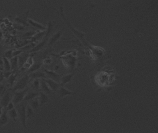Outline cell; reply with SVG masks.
Here are the masks:
<instances>
[{"mask_svg": "<svg viewBox=\"0 0 158 133\" xmlns=\"http://www.w3.org/2000/svg\"><path fill=\"white\" fill-rule=\"evenodd\" d=\"M40 89L42 92H44L46 94H50L52 93V91L47 85L46 83L41 79L40 81Z\"/></svg>", "mask_w": 158, "mask_h": 133, "instance_id": "14", "label": "cell"}, {"mask_svg": "<svg viewBox=\"0 0 158 133\" xmlns=\"http://www.w3.org/2000/svg\"><path fill=\"white\" fill-rule=\"evenodd\" d=\"M39 94V93L37 92L31 91L30 92H27L25 97H24L23 101H25V102L31 101L32 100L35 99V98L38 97Z\"/></svg>", "mask_w": 158, "mask_h": 133, "instance_id": "16", "label": "cell"}, {"mask_svg": "<svg viewBox=\"0 0 158 133\" xmlns=\"http://www.w3.org/2000/svg\"><path fill=\"white\" fill-rule=\"evenodd\" d=\"M27 22H28L29 25L32 26L33 27H35V28H38L40 30L45 31V29H46V27L44 25L40 24L38 22L34 21L31 19L28 18Z\"/></svg>", "mask_w": 158, "mask_h": 133, "instance_id": "13", "label": "cell"}, {"mask_svg": "<svg viewBox=\"0 0 158 133\" xmlns=\"http://www.w3.org/2000/svg\"><path fill=\"white\" fill-rule=\"evenodd\" d=\"M42 80L46 83L52 91H56L60 87V84L58 82L49 78L42 79Z\"/></svg>", "mask_w": 158, "mask_h": 133, "instance_id": "6", "label": "cell"}, {"mask_svg": "<svg viewBox=\"0 0 158 133\" xmlns=\"http://www.w3.org/2000/svg\"><path fill=\"white\" fill-rule=\"evenodd\" d=\"M74 74H66L61 76L60 79V87H63L65 84L71 81V79L73 77Z\"/></svg>", "mask_w": 158, "mask_h": 133, "instance_id": "15", "label": "cell"}, {"mask_svg": "<svg viewBox=\"0 0 158 133\" xmlns=\"http://www.w3.org/2000/svg\"><path fill=\"white\" fill-rule=\"evenodd\" d=\"M28 90V88H26L23 90L15 92L14 94L13 95L12 99V102L15 106L23 101L24 97Z\"/></svg>", "mask_w": 158, "mask_h": 133, "instance_id": "3", "label": "cell"}, {"mask_svg": "<svg viewBox=\"0 0 158 133\" xmlns=\"http://www.w3.org/2000/svg\"><path fill=\"white\" fill-rule=\"evenodd\" d=\"M40 80L39 79H33L31 83V87L35 90L40 89Z\"/></svg>", "mask_w": 158, "mask_h": 133, "instance_id": "29", "label": "cell"}, {"mask_svg": "<svg viewBox=\"0 0 158 133\" xmlns=\"http://www.w3.org/2000/svg\"><path fill=\"white\" fill-rule=\"evenodd\" d=\"M3 60V65L4 67V70L5 71H9L11 70V66L10 64L9 60L3 57L2 58Z\"/></svg>", "mask_w": 158, "mask_h": 133, "instance_id": "26", "label": "cell"}, {"mask_svg": "<svg viewBox=\"0 0 158 133\" xmlns=\"http://www.w3.org/2000/svg\"><path fill=\"white\" fill-rule=\"evenodd\" d=\"M12 74V72L10 71H5L4 73H3V77L4 78L8 79Z\"/></svg>", "mask_w": 158, "mask_h": 133, "instance_id": "35", "label": "cell"}, {"mask_svg": "<svg viewBox=\"0 0 158 133\" xmlns=\"http://www.w3.org/2000/svg\"><path fill=\"white\" fill-rule=\"evenodd\" d=\"M28 14H29V11H27L25 14H23L22 15L17 17L15 18V21L19 23L23 26H29L27 22V19H28L27 17H28Z\"/></svg>", "mask_w": 158, "mask_h": 133, "instance_id": "7", "label": "cell"}, {"mask_svg": "<svg viewBox=\"0 0 158 133\" xmlns=\"http://www.w3.org/2000/svg\"><path fill=\"white\" fill-rule=\"evenodd\" d=\"M43 72L45 73L46 76H48L49 79H53V81H55L57 82H58L59 81L60 82L61 76L56 73L55 71L47 69H44Z\"/></svg>", "mask_w": 158, "mask_h": 133, "instance_id": "5", "label": "cell"}, {"mask_svg": "<svg viewBox=\"0 0 158 133\" xmlns=\"http://www.w3.org/2000/svg\"><path fill=\"white\" fill-rule=\"evenodd\" d=\"M13 51V50H12V49H9L8 51H6L4 53V57L10 60L13 57V56H12Z\"/></svg>", "mask_w": 158, "mask_h": 133, "instance_id": "30", "label": "cell"}, {"mask_svg": "<svg viewBox=\"0 0 158 133\" xmlns=\"http://www.w3.org/2000/svg\"><path fill=\"white\" fill-rule=\"evenodd\" d=\"M1 49H2V47H1V45L0 44V52H1Z\"/></svg>", "mask_w": 158, "mask_h": 133, "instance_id": "38", "label": "cell"}, {"mask_svg": "<svg viewBox=\"0 0 158 133\" xmlns=\"http://www.w3.org/2000/svg\"><path fill=\"white\" fill-rule=\"evenodd\" d=\"M36 45V44L35 42H31V43L28 44L22 47V48H21L20 49H21L22 51H26V50L29 51L31 49H32Z\"/></svg>", "mask_w": 158, "mask_h": 133, "instance_id": "28", "label": "cell"}, {"mask_svg": "<svg viewBox=\"0 0 158 133\" xmlns=\"http://www.w3.org/2000/svg\"><path fill=\"white\" fill-rule=\"evenodd\" d=\"M29 106L35 111L38 109L40 106V103L38 100V97L35 98V99L32 100L31 101H29Z\"/></svg>", "mask_w": 158, "mask_h": 133, "instance_id": "21", "label": "cell"}, {"mask_svg": "<svg viewBox=\"0 0 158 133\" xmlns=\"http://www.w3.org/2000/svg\"><path fill=\"white\" fill-rule=\"evenodd\" d=\"M51 60L49 58H45L43 61V64H49L51 63Z\"/></svg>", "mask_w": 158, "mask_h": 133, "instance_id": "36", "label": "cell"}, {"mask_svg": "<svg viewBox=\"0 0 158 133\" xmlns=\"http://www.w3.org/2000/svg\"><path fill=\"white\" fill-rule=\"evenodd\" d=\"M27 104L23 103H19L17 105H16V110L17 111L18 117L21 121V124L23 128L25 129H27V117H26V108Z\"/></svg>", "mask_w": 158, "mask_h": 133, "instance_id": "1", "label": "cell"}, {"mask_svg": "<svg viewBox=\"0 0 158 133\" xmlns=\"http://www.w3.org/2000/svg\"><path fill=\"white\" fill-rule=\"evenodd\" d=\"M17 76V74H12L8 78V82L10 86H12L14 83L16 82V78Z\"/></svg>", "mask_w": 158, "mask_h": 133, "instance_id": "27", "label": "cell"}, {"mask_svg": "<svg viewBox=\"0 0 158 133\" xmlns=\"http://www.w3.org/2000/svg\"><path fill=\"white\" fill-rule=\"evenodd\" d=\"M53 22L51 21L48 22L47 27H46V29H45V34L44 38L47 39L53 30Z\"/></svg>", "mask_w": 158, "mask_h": 133, "instance_id": "25", "label": "cell"}, {"mask_svg": "<svg viewBox=\"0 0 158 133\" xmlns=\"http://www.w3.org/2000/svg\"><path fill=\"white\" fill-rule=\"evenodd\" d=\"M35 112L29 105H27L26 108V117L27 119H31L34 117Z\"/></svg>", "mask_w": 158, "mask_h": 133, "instance_id": "23", "label": "cell"}, {"mask_svg": "<svg viewBox=\"0 0 158 133\" xmlns=\"http://www.w3.org/2000/svg\"><path fill=\"white\" fill-rule=\"evenodd\" d=\"M63 30H60L59 31L53 34L50 37L48 40V45H51L53 44L56 41L60 38V36L61 35Z\"/></svg>", "mask_w": 158, "mask_h": 133, "instance_id": "17", "label": "cell"}, {"mask_svg": "<svg viewBox=\"0 0 158 133\" xmlns=\"http://www.w3.org/2000/svg\"><path fill=\"white\" fill-rule=\"evenodd\" d=\"M30 79H40L46 78V75L45 73L41 71H37L33 73H30L28 74Z\"/></svg>", "mask_w": 158, "mask_h": 133, "instance_id": "8", "label": "cell"}, {"mask_svg": "<svg viewBox=\"0 0 158 133\" xmlns=\"http://www.w3.org/2000/svg\"><path fill=\"white\" fill-rule=\"evenodd\" d=\"M47 40H48V39L44 38V39L41 42L38 43V44H36V45L32 49L29 51V53H36L37 51H39L40 50H41L45 45L46 42H47Z\"/></svg>", "mask_w": 158, "mask_h": 133, "instance_id": "12", "label": "cell"}, {"mask_svg": "<svg viewBox=\"0 0 158 133\" xmlns=\"http://www.w3.org/2000/svg\"><path fill=\"white\" fill-rule=\"evenodd\" d=\"M2 109H3V108L1 107V105H0V116L2 114V112H3Z\"/></svg>", "mask_w": 158, "mask_h": 133, "instance_id": "37", "label": "cell"}, {"mask_svg": "<svg viewBox=\"0 0 158 133\" xmlns=\"http://www.w3.org/2000/svg\"><path fill=\"white\" fill-rule=\"evenodd\" d=\"M8 114L9 116L10 117L12 118L13 120L14 121H16V119L18 117L17 111L15 108L8 112Z\"/></svg>", "mask_w": 158, "mask_h": 133, "instance_id": "24", "label": "cell"}, {"mask_svg": "<svg viewBox=\"0 0 158 133\" xmlns=\"http://www.w3.org/2000/svg\"><path fill=\"white\" fill-rule=\"evenodd\" d=\"M14 103L11 101L9 103V104L7 105V106H6V107L5 108V109L6 110L7 112H9V111H10L11 109H13L14 108Z\"/></svg>", "mask_w": 158, "mask_h": 133, "instance_id": "31", "label": "cell"}, {"mask_svg": "<svg viewBox=\"0 0 158 133\" xmlns=\"http://www.w3.org/2000/svg\"><path fill=\"white\" fill-rule=\"evenodd\" d=\"M38 99L40 105H43L48 103L50 100L49 98L48 97V94L42 92H39Z\"/></svg>", "mask_w": 158, "mask_h": 133, "instance_id": "10", "label": "cell"}, {"mask_svg": "<svg viewBox=\"0 0 158 133\" xmlns=\"http://www.w3.org/2000/svg\"><path fill=\"white\" fill-rule=\"evenodd\" d=\"M36 33V32L33 31H27V32L24 33V34L23 35V36L24 37H30V36H32V37Z\"/></svg>", "mask_w": 158, "mask_h": 133, "instance_id": "33", "label": "cell"}, {"mask_svg": "<svg viewBox=\"0 0 158 133\" xmlns=\"http://www.w3.org/2000/svg\"><path fill=\"white\" fill-rule=\"evenodd\" d=\"M9 122V115L8 112L4 109L2 114L0 116V127L6 125Z\"/></svg>", "mask_w": 158, "mask_h": 133, "instance_id": "11", "label": "cell"}, {"mask_svg": "<svg viewBox=\"0 0 158 133\" xmlns=\"http://www.w3.org/2000/svg\"><path fill=\"white\" fill-rule=\"evenodd\" d=\"M30 79L28 74H26L17 82L11 90L13 92H16L24 90L27 87Z\"/></svg>", "mask_w": 158, "mask_h": 133, "instance_id": "2", "label": "cell"}, {"mask_svg": "<svg viewBox=\"0 0 158 133\" xmlns=\"http://www.w3.org/2000/svg\"><path fill=\"white\" fill-rule=\"evenodd\" d=\"M6 88H5L4 86L2 85H0V96L1 97L5 92L6 91Z\"/></svg>", "mask_w": 158, "mask_h": 133, "instance_id": "34", "label": "cell"}, {"mask_svg": "<svg viewBox=\"0 0 158 133\" xmlns=\"http://www.w3.org/2000/svg\"><path fill=\"white\" fill-rule=\"evenodd\" d=\"M23 51L21 49H16V50H14V51L13 50V52H12V56H13V57L18 56Z\"/></svg>", "mask_w": 158, "mask_h": 133, "instance_id": "32", "label": "cell"}, {"mask_svg": "<svg viewBox=\"0 0 158 133\" xmlns=\"http://www.w3.org/2000/svg\"><path fill=\"white\" fill-rule=\"evenodd\" d=\"M41 66H42V63L41 62H35L27 70V73L30 74V73H33V72H35V71H38V70L40 68H41Z\"/></svg>", "mask_w": 158, "mask_h": 133, "instance_id": "19", "label": "cell"}, {"mask_svg": "<svg viewBox=\"0 0 158 133\" xmlns=\"http://www.w3.org/2000/svg\"><path fill=\"white\" fill-rule=\"evenodd\" d=\"M10 64L11 66V70H14L18 66V56H14L9 60Z\"/></svg>", "mask_w": 158, "mask_h": 133, "instance_id": "22", "label": "cell"}, {"mask_svg": "<svg viewBox=\"0 0 158 133\" xmlns=\"http://www.w3.org/2000/svg\"><path fill=\"white\" fill-rule=\"evenodd\" d=\"M30 56V54L27 53L22 52L19 56H18V66L22 68L23 64L26 62L27 59Z\"/></svg>", "mask_w": 158, "mask_h": 133, "instance_id": "9", "label": "cell"}, {"mask_svg": "<svg viewBox=\"0 0 158 133\" xmlns=\"http://www.w3.org/2000/svg\"><path fill=\"white\" fill-rule=\"evenodd\" d=\"M45 31H42L40 32H36L33 36L32 37V42H35L40 39L42 37L45 36Z\"/></svg>", "mask_w": 158, "mask_h": 133, "instance_id": "20", "label": "cell"}, {"mask_svg": "<svg viewBox=\"0 0 158 133\" xmlns=\"http://www.w3.org/2000/svg\"><path fill=\"white\" fill-rule=\"evenodd\" d=\"M58 89H59L58 94H59V96L62 98L65 97L66 96L74 94V93L72 92L71 91L63 87H60Z\"/></svg>", "mask_w": 158, "mask_h": 133, "instance_id": "18", "label": "cell"}, {"mask_svg": "<svg viewBox=\"0 0 158 133\" xmlns=\"http://www.w3.org/2000/svg\"><path fill=\"white\" fill-rule=\"evenodd\" d=\"M12 92L13 91L11 90H6L5 94L1 96L0 100V105H1L3 108L5 109L9 103L12 101V96H13L12 94Z\"/></svg>", "mask_w": 158, "mask_h": 133, "instance_id": "4", "label": "cell"}, {"mask_svg": "<svg viewBox=\"0 0 158 133\" xmlns=\"http://www.w3.org/2000/svg\"><path fill=\"white\" fill-rule=\"evenodd\" d=\"M1 97L0 96V100H1Z\"/></svg>", "mask_w": 158, "mask_h": 133, "instance_id": "39", "label": "cell"}]
</instances>
